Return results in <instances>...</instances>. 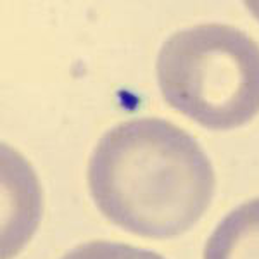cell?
Masks as SVG:
<instances>
[{
  "label": "cell",
  "instance_id": "7a4b0ae2",
  "mask_svg": "<svg viewBox=\"0 0 259 259\" xmlns=\"http://www.w3.org/2000/svg\"><path fill=\"white\" fill-rule=\"evenodd\" d=\"M162 97L211 130H233L259 112V45L228 24H199L169 36L157 57Z\"/></svg>",
  "mask_w": 259,
  "mask_h": 259
},
{
  "label": "cell",
  "instance_id": "3957f363",
  "mask_svg": "<svg viewBox=\"0 0 259 259\" xmlns=\"http://www.w3.org/2000/svg\"><path fill=\"white\" fill-rule=\"evenodd\" d=\"M204 259H259V199L244 202L214 228Z\"/></svg>",
  "mask_w": 259,
  "mask_h": 259
},
{
  "label": "cell",
  "instance_id": "6da1fadb",
  "mask_svg": "<svg viewBox=\"0 0 259 259\" xmlns=\"http://www.w3.org/2000/svg\"><path fill=\"white\" fill-rule=\"evenodd\" d=\"M95 206L116 227L147 239H171L202 218L216 177L206 152L187 132L159 118L109 130L89 162Z\"/></svg>",
  "mask_w": 259,
  "mask_h": 259
},
{
  "label": "cell",
  "instance_id": "277c9868",
  "mask_svg": "<svg viewBox=\"0 0 259 259\" xmlns=\"http://www.w3.org/2000/svg\"><path fill=\"white\" fill-rule=\"evenodd\" d=\"M62 259H164L159 254L147 249H139L118 242L95 240L81 244L69 250Z\"/></svg>",
  "mask_w": 259,
  "mask_h": 259
}]
</instances>
